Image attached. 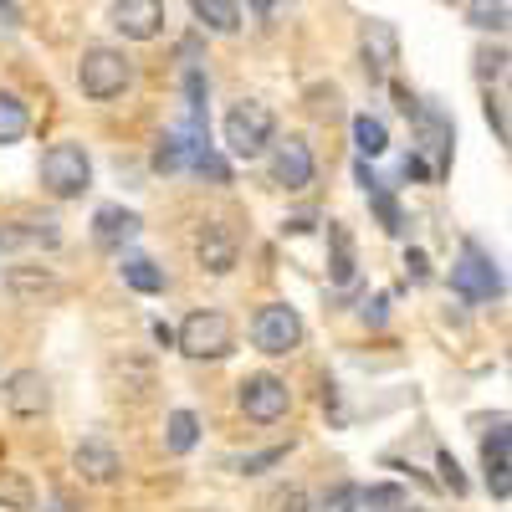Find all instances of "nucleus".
Returning <instances> with one entry per match:
<instances>
[{"instance_id":"nucleus-1","label":"nucleus","mask_w":512,"mask_h":512,"mask_svg":"<svg viewBox=\"0 0 512 512\" xmlns=\"http://www.w3.org/2000/svg\"><path fill=\"white\" fill-rule=\"evenodd\" d=\"M128 82H134V62H128L118 47H88L77 62V88L88 93L93 103H108L118 98Z\"/></svg>"},{"instance_id":"nucleus-2","label":"nucleus","mask_w":512,"mask_h":512,"mask_svg":"<svg viewBox=\"0 0 512 512\" xmlns=\"http://www.w3.org/2000/svg\"><path fill=\"white\" fill-rule=\"evenodd\" d=\"M41 185H47L52 200H77L93 185V159L82 144H52L41 154Z\"/></svg>"},{"instance_id":"nucleus-3","label":"nucleus","mask_w":512,"mask_h":512,"mask_svg":"<svg viewBox=\"0 0 512 512\" xmlns=\"http://www.w3.org/2000/svg\"><path fill=\"white\" fill-rule=\"evenodd\" d=\"M175 344H180V354H190V359H226L231 344H236V328H231L226 313L200 308V313H190V318L180 323Z\"/></svg>"},{"instance_id":"nucleus-4","label":"nucleus","mask_w":512,"mask_h":512,"mask_svg":"<svg viewBox=\"0 0 512 512\" xmlns=\"http://www.w3.org/2000/svg\"><path fill=\"white\" fill-rule=\"evenodd\" d=\"M272 134H277V118H272L267 103H236L226 113V149L236 159H256L272 144Z\"/></svg>"},{"instance_id":"nucleus-5","label":"nucleus","mask_w":512,"mask_h":512,"mask_svg":"<svg viewBox=\"0 0 512 512\" xmlns=\"http://www.w3.org/2000/svg\"><path fill=\"white\" fill-rule=\"evenodd\" d=\"M251 344L262 354H292L297 344H303V318H297V308L267 303L262 313H256V323H251Z\"/></svg>"},{"instance_id":"nucleus-6","label":"nucleus","mask_w":512,"mask_h":512,"mask_svg":"<svg viewBox=\"0 0 512 512\" xmlns=\"http://www.w3.org/2000/svg\"><path fill=\"white\" fill-rule=\"evenodd\" d=\"M451 287L461 297H472V303H487V297L502 292V272L492 267V256L477 246V241H466L461 246V262L451 267Z\"/></svg>"},{"instance_id":"nucleus-7","label":"nucleus","mask_w":512,"mask_h":512,"mask_svg":"<svg viewBox=\"0 0 512 512\" xmlns=\"http://www.w3.org/2000/svg\"><path fill=\"white\" fill-rule=\"evenodd\" d=\"M287 405H292V395H287V384H282L277 374H251V379H241V410H246V420L272 425V420L287 415Z\"/></svg>"},{"instance_id":"nucleus-8","label":"nucleus","mask_w":512,"mask_h":512,"mask_svg":"<svg viewBox=\"0 0 512 512\" xmlns=\"http://www.w3.org/2000/svg\"><path fill=\"white\" fill-rule=\"evenodd\" d=\"M0 400H6L11 415L36 420V415H47V410H52V384L41 379V369H16L6 384H0Z\"/></svg>"},{"instance_id":"nucleus-9","label":"nucleus","mask_w":512,"mask_h":512,"mask_svg":"<svg viewBox=\"0 0 512 512\" xmlns=\"http://www.w3.org/2000/svg\"><path fill=\"white\" fill-rule=\"evenodd\" d=\"M272 185H282V190H308L313 185V149L303 139H277L272 144Z\"/></svg>"},{"instance_id":"nucleus-10","label":"nucleus","mask_w":512,"mask_h":512,"mask_svg":"<svg viewBox=\"0 0 512 512\" xmlns=\"http://www.w3.org/2000/svg\"><path fill=\"white\" fill-rule=\"evenodd\" d=\"M236 256H241V246H236V231H231V226H221V221L200 226V236H195V262H200L210 277H226V272L236 267Z\"/></svg>"},{"instance_id":"nucleus-11","label":"nucleus","mask_w":512,"mask_h":512,"mask_svg":"<svg viewBox=\"0 0 512 512\" xmlns=\"http://www.w3.org/2000/svg\"><path fill=\"white\" fill-rule=\"evenodd\" d=\"M6 287H11L16 303H31V308H41V303H52V297H62V277H57L52 267H36V262L11 267V272H6Z\"/></svg>"},{"instance_id":"nucleus-12","label":"nucleus","mask_w":512,"mask_h":512,"mask_svg":"<svg viewBox=\"0 0 512 512\" xmlns=\"http://www.w3.org/2000/svg\"><path fill=\"white\" fill-rule=\"evenodd\" d=\"M113 26L128 41H154L164 31V0H113Z\"/></svg>"},{"instance_id":"nucleus-13","label":"nucleus","mask_w":512,"mask_h":512,"mask_svg":"<svg viewBox=\"0 0 512 512\" xmlns=\"http://www.w3.org/2000/svg\"><path fill=\"white\" fill-rule=\"evenodd\" d=\"M72 472L82 477V482H93V487H108V482H118V472H123V461H118V451L108 446V441H82L77 451H72Z\"/></svg>"},{"instance_id":"nucleus-14","label":"nucleus","mask_w":512,"mask_h":512,"mask_svg":"<svg viewBox=\"0 0 512 512\" xmlns=\"http://www.w3.org/2000/svg\"><path fill=\"white\" fill-rule=\"evenodd\" d=\"M482 466H487V487L497 502L512 497V461H507V425L497 420V431L482 441Z\"/></svg>"},{"instance_id":"nucleus-15","label":"nucleus","mask_w":512,"mask_h":512,"mask_svg":"<svg viewBox=\"0 0 512 512\" xmlns=\"http://www.w3.org/2000/svg\"><path fill=\"white\" fill-rule=\"evenodd\" d=\"M139 216H134V210H123V205H103L98 210V216H93V241L103 246V251H118L123 241H134L139 236Z\"/></svg>"},{"instance_id":"nucleus-16","label":"nucleus","mask_w":512,"mask_h":512,"mask_svg":"<svg viewBox=\"0 0 512 512\" xmlns=\"http://www.w3.org/2000/svg\"><path fill=\"white\" fill-rule=\"evenodd\" d=\"M395 57H400L395 26H390V21H364V67H369L374 77H384V72L395 67Z\"/></svg>"},{"instance_id":"nucleus-17","label":"nucleus","mask_w":512,"mask_h":512,"mask_svg":"<svg viewBox=\"0 0 512 512\" xmlns=\"http://www.w3.org/2000/svg\"><path fill=\"white\" fill-rule=\"evenodd\" d=\"M410 118H415V128H420V144L436 154V159H431V175L441 180V175H446V159H451V123H446L436 108H415Z\"/></svg>"},{"instance_id":"nucleus-18","label":"nucleus","mask_w":512,"mask_h":512,"mask_svg":"<svg viewBox=\"0 0 512 512\" xmlns=\"http://www.w3.org/2000/svg\"><path fill=\"white\" fill-rule=\"evenodd\" d=\"M190 11H195V21L205 31H221V36H231L241 26V6H236V0H190Z\"/></svg>"},{"instance_id":"nucleus-19","label":"nucleus","mask_w":512,"mask_h":512,"mask_svg":"<svg viewBox=\"0 0 512 512\" xmlns=\"http://www.w3.org/2000/svg\"><path fill=\"white\" fill-rule=\"evenodd\" d=\"M195 144H205V134H164L159 149H154V169L159 175H175V169L195 154Z\"/></svg>"},{"instance_id":"nucleus-20","label":"nucleus","mask_w":512,"mask_h":512,"mask_svg":"<svg viewBox=\"0 0 512 512\" xmlns=\"http://www.w3.org/2000/svg\"><path fill=\"white\" fill-rule=\"evenodd\" d=\"M31 502H36L31 477L26 472H6V466H0V512H31Z\"/></svg>"},{"instance_id":"nucleus-21","label":"nucleus","mask_w":512,"mask_h":512,"mask_svg":"<svg viewBox=\"0 0 512 512\" xmlns=\"http://www.w3.org/2000/svg\"><path fill=\"white\" fill-rule=\"evenodd\" d=\"M328 241H333L328 277H333V287H349V282H354V241H349L344 226H328Z\"/></svg>"},{"instance_id":"nucleus-22","label":"nucleus","mask_w":512,"mask_h":512,"mask_svg":"<svg viewBox=\"0 0 512 512\" xmlns=\"http://www.w3.org/2000/svg\"><path fill=\"white\" fill-rule=\"evenodd\" d=\"M195 441H200V415L195 410H175V415H169V425H164V446L175 451V456H185Z\"/></svg>"},{"instance_id":"nucleus-23","label":"nucleus","mask_w":512,"mask_h":512,"mask_svg":"<svg viewBox=\"0 0 512 512\" xmlns=\"http://www.w3.org/2000/svg\"><path fill=\"white\" fill-rule=\"evenodd\" d=\"M26 128H31V113L16 93H0V144H16L26 139Z\"/></svg>"},{"instance_id":"nucleus-24","label":"nucleus","mask_w":512,"mask_h":512,"mask_svg":"<svg viewBox=\"0 0 512 512\" xmlns=\"http://www.w3.org/2000/svg\"><path fill=\"white\" fill-rule=\"evenodd\" d=\"M123 282L134 287V292H144V297L164 292V272L149 262V256H128V262H123Z\"/></svg>"},{"instance_id":"nucleus-25","label":"nucleus","mask_w":512,"mask_h":512,"mask_svg":"<svg viewBox=\"0 0 512 512\" xmlns=\"http://www.w3.org/2000/svg\"><path fill=\"white\" fill-rule=\"evenodd\" d=\"M369 195V205H374V216H379V226L390 231V236H405V210H400V200L384 190V185H374V190H364Z\"/></svg>"},{"instance_id":"nucleus-26","label":"nucleus","mask_w":512,"mask_h":512,"mask_svg":"<svg viewBox=\"0 0 512 512\" xmlns=\"http://www.w3.org/2000/svg\"><path fill=\"white\" fill-rule=\"evenodd\" d=\"M354 144H359L364 159H379L384 149H390V134H384V123H379V118L359 113V118H354Z\"/></svg>"},{"instance_id":"nucleus-27","label":"nucleus","mask_w":512,"mask_h":512,"mask_svg":"<svg viewBox=\"0 0 512 512\" xmlns=\"http://www.w3.org/2000/svg\"><path fill=\"white\" fill-rule=\"evenodd\" d=\"M466 21H472L477 31H507V0H472L466 6Z\"/></svg>"},{"instance_id":"nucleus-28","label":"nucleus","mask_w":512,"mask_h":512,"mask_svg":"<svg viewBox=\"0 0 512 512\" xmlns=\"http://www.w3.org/2000/svg\"><path fill=\"white\" fill-rule=\"evenodd\" d=\"M318 512H359V487L354 482H333L318 497Z\"/></svg>"},{"instance_id":"nucleus-29","label":"nucleus","mask_w":512,"mask_h":512,"mask_svg":"<svg viewBox=\"0 0 512 512\" xmlns=\"http://www.w3.org/2000/svg\"><path fill=\"white\" fill-rule=\"evenodd\" d=\"M477 77L482 82H502L507 77V52L502 47H482L477 52Z\"/></svg>"},{"instance_id":"nucleus-30","label":"nucleus","mask_w":512,"mask_h":512,"mask_svg":"<svg viewBox=\"0 0 512 512\" xmlns=\"http://www.w3.org/2000/svg\"><path fill=\"white\" fill-rule=\"evenodd\" d=\"M359 502H369L379 512H400L405 507V492L400 487H369V492H359Z\"/></svg>"},{"instance_id":"nucleus-31","label":"nucleus","mask_w":512,"mask_h":512,"mask_svg":"<svg viewBox=\"0 0 512 512\" xmlns=\"http://www.w3.org/2000/svg\"><path fill=\"white\" fill-rule=\"evenodd\" d=\"M487 123H492L497 144H507V139H512V128H507V108H502V93H487Z\"/></svg>"},{"instance_id":"nucleus-32","label":"nucleus","mask_w":512,"mask_h":512,"mask_svg":"<svg viewBox=\"0 0 512 512\" xmlns=\"http://www.w3.org/2000/svg\"><path fill=\"white\" fill-rule=\"evenodd\" d=\"M441 482H446L451 492H466V477H461V466H456L451 451H441Z\"/></svg>"},{"instance_id":"nucleus-33","label":"nucleus","mask_w":512,"mask_h":512,"mask_svg":"<svg viewBox=\"0 0 512 512\" xmlns=\"http://www.w3.org/2000/svg\"><path fill=\"white\" fill-rule=\"evenodd\" d=\"M282 456H287L282 446H272V451H262V456H246V461H241V472H267V466H277Z\"/></svg>"},{"instance_id":"nucleus-34","label":"nucleus","mask_w":512,"mask_h":512,"mask_svg":"<svg viewBox=\"0 0 512 512\" xmlns=\"http://www.w3.org/2000/svg\"><path fill=\"white\" fill-rule=\"evenodd\" d=\"M405 272H410V282H425V277H431V262H425V251H420V246L405 256Z\"/></svg>"},{"instance_id":"nucleus-35","label":"nucleus","mask_w":512,"mask_h":512,"mask_svg":"<svg viewBox=\"0 0 512 512\" xmlns=\"http://www.w3.org/2000/svg\"><path fill=\"white\" fill-rule=\"evenodd\" d=\"M277 512H308V492H297V487H292V492L277 502Z\"/></svg>"},{"instance_id":"nucleus-36","label":"nucleus","mask_w":512,"mask_h":512,"mask_svg":"<svg viewBox=\"0 0 512 512\" xmlns=\"http://www.w3.org/2000/svg\"><path fill=\"white\" fill-rule=\"evenodd\" d=\"M354 180H359L364 190H374V185H379V180H374V169H369V164H359V169H354Z\"/></svg>"},{"instance_id":"nucleus-37","label":"nucleus","mask_w":512,"mask_h":512,"mask_svg":"<svg viewBox=\"0 0 512 512\" xmlns=\"http://www.w3.org/2000/svg\"><path fill=\"white\" fill-rule=\"evenodd\" d=\"M364 318H369V323H384V297H374V303L364 308Z\"/></svg>"},{"instance_id":"nucleus-38","label":"nucleus","mask_w":512,"mask_h":512,"mask_svg":"<svg viewBox=\"0 0 512 512\" xmlns=\"http://www.w3.org/2000/svg\"><path fill=\"white\" fill-rule=\"evenodd\" d=\"M251 11L256 16H272V0H251Z\"/></svg>"},{"instance_id":"nucleus-39","label":"nucleus","mask_w":512,"mask_h":512,"mask_svg":"<svg viewBox=\"0 0 512 512\" xmlns=\"http://www.w3.org/2000/svg\"><path fill=\"white\" fill-rule=\"evenodd\" d=\"M47 512H72V507H67V502H57V507H47Z\"/></svg>"},{"instance_id":"nucleus-40","label":"nucleus","mask_w":512,"mask_h":512,"mask_svg":"<svg viewBox=\"0 0 512 512\" xmlns=\"http://www.w3.org/2000/svg\"><path fill=\"white\" fill-rule=\"evenodd\" d=\"M400 512H425V507H400Z\"/></svg>"}]
</instances>
